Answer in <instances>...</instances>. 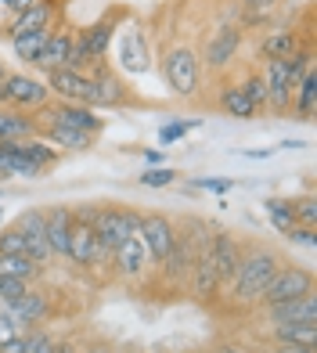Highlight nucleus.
Wrapping results in <instances>:
<instances>
[{"mask_svg":"<svg viewBox=\"0 0 317 353\" xmlns=\"http://www.w3.org/2000/svg\"><path fill=\"white\" fill-rule=\"evenodd\" d=\"M278 267H281V256H278L274 249L252 245L249 252H242L238 274H234V281H231L234 299H238V303H260L263 288L271 285V278H274Z\"/></svg>","mask_w":317,"mask_h":353,"instance_id":"1","label":"nucleus"},{"mask_svg":"<svg viewBox=\"0 0 317 353\" xmlns=\"http://www.w3.org/2000/svg\"><path fill=\"white\" fill-rule=\"evenodd\" d=\"M163 79L177 98H192L202 83V61L192 47H170L163 54Z\"/></svg>","mask_w":317,"mask_h":353,"instance_id":"2","label":"nucleus"},{"mask_svg":"<svg viewBox=\"0 0 317 353\" xmlns=\"http://www.w3.org/2000/svg\"><path fill=\"white\" fill-rule=\"evenodd\" d=\"M40 126H72V130H83V134L98 137L105 130V119L98 116V108H90V105L58 101V105L37 108V130H40Z\"/></svg>","mask_w":317,"mask_h":353,"instance_id":"3","label":"nucleus"},{"mask_svg":"<svg viewBox=\"0 0 317 353\" xmlns=\"http://www.w3.org/2000/svg\"><path fill=\"white\" fill-rule=\"evenodd\" d=\"M307 292H314V270L299 267V263H281V267L274 270L271 285L263 288V296H260V307H267V303L299 299V296H307Z\"/></svg>","mask_w":317,"mask_h":353,"instance_id":"4","label":"nucleus"},{"mask_svg":"<svg viewBox=\"0 0 317 353\" xmlns=\"http://www.w3.org/2000/svg\"><path fill=\"white\" fill-rule=\"evenodd\" d=\"M242 245H238V238L231 231H216L209 234V245H205V256H209V263L220 278V288H231L234 274H238V263H242Z\"/></svg>","mask_w":317,"mask_h":353,"instance_id":"5","label":"nucleus"},{"mask_svg":"<svg viewBox=\"0 0 317 353\" xmlns=\"http://www.w3.org/2000/svg\"><path fill=\"white\" fill-rule=\"evenodd\" d=\"M4 90H8V108H14V112H37V108L47 105V98H51V90H47L43 79L25 76V72H8Z\"/></svg>","mask_w":317,"mask_h":353,"instance_id":"6","label":"nucleus"},{"mask_svg":"<svg viewBox=\"0 0 317 353\" xmlns=\"http://www.w3.org/2000/svg\"><path fill=\"white\" fill-rule=\"evenodd\" d=\"M137 238L145 242L148 260H152V263H163L166 252L173 249V242H177V223H173L166 213H145Z\"/></svg>","mask_w":317,"mask_h":353,"instance_id":"7","label":"nucleus"},{"mask_svg":"<svg viewBox=\"0 0 317 353\" xmlns=\"http://www.w3.org/2000/svg\"><path fill=\"white\" fill-rule=\"evenodd\" d=\"M14 228L22 231V238H25V256H29L37 267H43V263L54 260L51 245H47V210H25V213H19Z\"/></svg>","mask_w":317,"mask_h":353,"instance_id":"8","label":"nucleus"},{"mask_svg":"<svg viewBox=\"0 0 317 353\" xmlns=\"http://www.w3.org/2000/svg\"><path fill=\"white\" fill-rule=\"evenodd\" d=\"M263 83H267V108L285 116L292 108V90H296V79L289 72V58H271L263 65Z\"/></svg>","mask_w":317,"mask_h":353,"instance_id":"9","label":"nucleus"},{"mask_svg":"<svg viewBox=\"0 0 317 353\" xmlns=\"http://www.w3.org/2000/svg\"><path fill=\"white\" fill-rule=\"evenodd\" d=\"M238 51H242V29H238V26H220L216 33L205 40L202 61H205V69L220 72V69H227V65H231Z\"/></svg>","mask_w":317,"mask_h":353,"instance_id":"10","label":"nucleus"},{"mask_svg":"<svg viewBox=\"0 0 317 353\" xmlns=\"http://www.w3.org/2000/svg\"><path fill=\"white\" fill-rule=\"evenodd\" d=\"M98 245L112 252L123 238H130V228H126V205H98L94 213V223H90Z\"/></svg>","mask_w":317,"mask_h":353,"instance_id":"11","label":"nucleus"},{"mask_svg":"<svg viewBox=\"0 0 317 353\" xmlns=\"http://www.w3.org/2000/svg\"><path fill=\"white\" fill-rule=\"evenodd\" d=\"M112 267H116V274H119V278H126V281H137V278H145V274H148V267H152L145 242H141L137 234L123 238V242L112 249Z\"/></svg>","mask_w":317,"mask_h":353,"instance_id":"12","label":"nucleus"},{"mask_svg":"<svg viewBox=\"0 0 317 353\" xmlns=\"http://www.w3.org/2000/svg\"><path fill=\"white\" fill-rule=\"evenodd\" d=\"M0 314L11 317L14 325H40V321H47V314H51V303H47V292H40V288H25V292L19 299L11 303H0Z\"/></svg>","mask_w":317,"mask_h":353,"instance_id":"13","label":"nucleus"},{"mask_svg":"<svg viewBox=\"0 0 317 353\" xmlns=\"http://www.w3.org/2000/svg\"><path fill=\"white\" fill-rule=\"evenodd\" d=\"M271 325H317V296L307 292L299 299H285V303H267L263 307Z\"/></svg>","mask_w":317,"mask_h":353,"instance_id":"14","label":"nucleus"},{"mask_svg":"<svg viewBox=\"0 0 317 353\" xmlns=\"http://www.w3.org/2000/svg\"><path fill=\"white\" fill-rule=\"evenodd\" d=\"M126 101V83L108 72L101 61H94V72H90V108H119Z\"/></svg>","mask_w":317,"mask_h":353,"instance_id":"15","label":"nucleus"},{"mask_svg":"<svg viewBox=\"0 0 317 353\" xmlns=\"http://www.w3.org/2000/svg\"><path fill=\"white\" fill-rule=\"evenodd\" d=\"M43 83H47V90H51V94H58L61 101H76V105H87L90 101V76L87 72L51 69Z\"/></svg>","mask_w":317,"mask_h":353,"instance_id":"16","label":"nucleus"},{"mask_svg":"<svg viewBox=\"0 0 317 353\" xmlns=\"http://www.w3.org/2000/svg\"><path fill=\"white\" fill-rule=\"evenodd\" d=\"M65 260H72L76 267H94V263L101 260V245H98V238H94L90 223H76V220H72Z\"/></svg>","mask_w":317,"mask_h":353,"instance_id":"17","label":"nucleus"},{"mask_svg":"<svg viewBox=\"0 0 317 353\" xmlns=\"http://www.w3.org/2000/svg\"><path fill=\"white\" fill-rule=\"evenodd\" d=\"M69 47H72V33H61V29H51L40 58L33 61V69L40 72H51V69H65L69 65Z\"/></svg>","mask_w":317,"mask_h":353,"instance_id":"18","label":"nucleus"},{"mask_svg":"<svg viewBox=\"0 0 317 353\" xmlns=\"http://www.w3.org/2000/svg\"><path fill=\"white\" fill-rule=\"evenodd\" d=\"M43 134V141L51 148H61V152H90L94 148V134H83V130H72V126H40L37 137Z\"/></svg>","mask_w":317,"mask_h":353,"instance_id":"19","label":"nucleus"},{"mask_svg":"<svg viewBox=\"0 0 317 353\" xmlns=\"http://www.w3.org/2000/svg\"><path fill=\"white\" fill-rule=\"evenodd\" d=\"M79 40H83V47H87V54L94 58V61H101L105 54H108V47H112V40H116V19L108 14V19H98L94 26H87L83 33H76Z\"/></svg>","mask_w":317,"mask_h":353,"instance_id":"20","label":"nucleus"},{"mask_svg":"<svg viewBox=\"0 0 317 353\" xmlns=\"http://www.w3.org/2000/svg\"><path fill=\"white\" fill-rule=\"evenodd\" d=\"M51 22H54V0H40L29 11L14 14V22L8 26V40L19 33H33V29H51Z\"/></svg>","mask_w":317,"mask_h":353,"instance_id":"21","label":"nucleus"},{"mask_svg":"<svg viewBox=\"0 0 317 353\" xmlns=\"http://www.w3.org/2000/svg\"><path fill=\"white\" fill-rule=\"evenodd\" d=\"M69 231H72V210H69V205H54V210H47V245H51L54 256H65Z\"/></svg>","mask_w":317,"mask_h":353,"instance_id":"22","label":"nucleus"},{"mask_svg":"<svg viewBox=\"0 0 317 353\" xmlns=\"http://www.w3.org/2000/svg\"><path fill=\"white\" fill-rule=\"evenodd\" d=\"M119 61H123V69H130V72H145L152 65V61H148V40H145V33L130 29V33L119 37Z\"/></svg>","mask_w":317,"mask_h":353,"instance_id":"23","label":"nucleus"},{"mask_svg":"<svg viewBox=\"0 0 317 353\" xmlns=\"http://www.w3.org/2000/svg\"><path fill=\"white\" fill-rule=\"evenodd\" d=\"M289 112H296L303 123L314 119V112H317V69H307L303 79L296 83V90H292V108H289Z\"/></svg>","mask_w":317,"mask_h":353,"instance_id":"24","label":"nucleus"},{"mask_svg":"<svg viewBox=\"0 0 317 353\" xmlns=\"http://www.w3.org/2000/svg\"><path fill=\"white\" fill-rule=\"evenodd\" d=\"M187 278H192V292H195V299H213L216 292H224V288H220L216 270H213V263H209V256H205V252L192 263Z\"/></svg>","mask_w":317,"mask_h":353,"instance_id":"25","label":"nucleus"},{"mask_svg":"<svg viewBox=\"0 0 317 353\" xmlns=\"http://www.w3.org/2000/svg\"><path fill=\"white\" fill-rule=\"evenodd\" d=\"M25 137H37V119L4 105L0 108V141H25Z\"/></svg>","mask_w":317,"mask_h":353,"instance_id":"26","label":"nucleus"},{"mask_svg":"<svg viewBox=\"0 0 317 353\" xmlns=\"http://www.w3.org/2000/svg\"><path fill=\"white\" fill-rule=\"evenodd\" d=\"M296 51H303V43H299V37L292 33V29H274V33H267L260 40V54L271 61V58H292Z\"/></svg>","mask_w":317,"mask_h":353,"instance_id":"27","label":"nucleus"},{"mask_svg":"<svg viewBox=\"0 0 317 353\" xmlns=\"http://www.w3.org/2000/svg\"><path fill=\"white\" fill-rule=\"evenodd\" d=\"M274 346H307L317 350V325H271Z\"/></svg>","mask_w":317,"mask_h":353,"instance_id":"28","label":"nucleus"},{"mask_svg":"<svg viewBox=\"0 0 317 353\" xmlns=\"http://www.w3.org/2000/svg\"><path fill=\"white\" fill-rule=\"evenodd\" d=\"M216 105H220V112H224V116H234V119H252V116H256V105L245 98L238 83H224Z\"/></svg>","mask_w":317,"mask_h":353,"instance_id":"29","label":"nucleus"},{"mask_svg":"<svg viewBox=\"0 0 317 353\" xmlns=\"http://www.w3.org/2000/svg\"><path fill=\"white\" fill-rule=\"evenodd\" d=\"M47 37H51V29H33V33L11 37V51H14V58L25 61V65H33V61L40 58V51H43Z\"/></svg>","mask_w":317,"mask_h":353,"instance_id":"30","label":"nucleus"},{"mask_svg":"<svg viewBox=\"0 0 317 353\" xmlns=\"http://www.w3.org/2000/svg\"><path fill=\"white\" fill-rule=\"evenodd\" d=\"M14 148H19V155H25L29 163H37L40 170L54 166L58 163V148H51L43 137H25V141H14Z\"/></svg>","mask_w":317,"mask_h":353,"instance_id":"31","label":"nucleus"},{"mask_svg":"<svg viewBox=\"0 0 317 353\" xmlns=\"http://www.w3.org/2000/svg\"><path fill=\"white\" fill-rule=\"evenodd\" d=\"M263 210H267V216H271V223H274L281 234H289V231L296 228L292 199H263Z\"/></svg>","mask_w":317,"mask_h":353,"instance_id":"32","label":"nucleus"},{"mask_svg":"<svg viewBox=\"0 0 317 353\" xmlns=\"http://www.w3.org/2000/svg\"><path fill=\"white\" fill-rule=\"evenodd\" d=\"M238 87H242V94H245L252 105H256V112L267 108V83H263V72H260V69H249V76H245Z\"/></svg>","mask_w":317,"mask_h":353,"instance_id":"33","label":"nucleus"},{"mask_svg":"<svg viewBox=\"0 0 317 353\" xmlns=\"http://www.w3.org/2000/svg\"><path fill=\"white\" fill-rule=\"evenodd\" d=\"M58 339L47 328H29L25 332V353H54Z\"/></svg>","mask_w":317,"mask_h":353,"instance_id":"34","label":"nucleus"},{"mask_svg":"<svg viewBox=\"0 0 317 353\" xmlns=\"http://www.w3.org/2000/svg\"><path fill=\"white\" fill-rule=\"evenodd\" d=\"M0 256H25V238L14 228H0Z\"/></svg>","mask_w":317,"mask_h":353,"instance_id":"35","label":"nucleus"},{"mask_svg":"<svg viewBox=\"0 0 317 353\" xmlns=\"http://www.w3.org/2000/svg\"><path fill=\"white\" fill-rule=\"evenodd\" d=\"M292 213H296V223H299V228H317V202H314V195L292 199Z\"/></svg>","mask_w":317,"mask_h":353,"instance_id":"36","label":"nucleus"},{"mask_svg":"<svg viewBox=\"0 0 317 353\" xmlns=\"http://www.w3.org/2000/svg\"><path fill=\"white\" fill-rule=\"evenodd\" d=\"M145 188H166V184H173L177 181V170H170V166H148L145 173L137 176Z\"/></svg>","mask_w":317,"mask_h":353,"instance_id":"37","label":"nucleus"},{"mask_svg":"<svg viewBox=\"0 0 317 353\" xmlns=\"http://www.w3.org/2000/svg\"><path fill=\"white\" fill-rule=\"evenodd\" d=\"M278 4H281V0H242L238 8L245 11V19H249V22H260L263 14H267V11H274Z\"/></svg>","mask_w":317,"mask_h":353,"instance_id":"38","label":"nucleus"},{"mask_svg":"<svg viewBox=\"0 0 317 353\" xmlns=\"http://www.w3.org/2000/svg\"><path fill=\"white\" fill-rule=\"evenodd\" d=\"M195 126H198V119H187V123H166L163 130H158V141H163V144H173V141H181L187 130H195Z\"/></svg>","mask_w":317,"mask_h":353,"instance_id":"39","label":"nucleus"},{"mask_svg":"<svg viewBox=\"0 0 317 353\" xmlns=\"http://www.w3.org/2000/svg\"><path fill=\"white\" fill-rule=\"evenodd\" d=\"M289 238L296 245H303V249H314L317 245V228H299V223H296V228L289 231Z\"/></svg>","mask_w":317,"mask_h":353,"instance_id":"40","label":"nucleus"},{"mask_svg":"<svg viewBox=\"0 0 317 353\" xmlns=\"http://www.w3.org/2000/svg\"><path fill=\"white\" fill-rule=\"evenodd\" d=\"M69 210H72V220H76V223H94V213H98V205L79 202V205H69Z\"/></svg>","mask_w":317,"mask_h":353,"instance_id":"41","label":"nucleus"},{"mask_svg":"<svg viewBox=\"0 0 317 353\" xmlns=\"http://www.w3.org/2000/svg\"><path fill=\"white\" fill-rule=\"evenodd\" d=\"M11 335H19V325H14L11 317H4V314H0V346H4V343L11 339Z\"/></svg>","mask_w":317,"mask_h":353,"instance_id":"42","label":"nucleus"},{"mask_svg":"<svg viewBox=\"0 0 317 353\" xmlns=\"http://www.w3.org/2000/svg\"><path fill=\"white\" fill-rule=\"evenodd\" d=\"M195 188H205V191H231L234 181H205V176H202V181H195Z\"/></svg>","mask_w":317,"mask_h":353,"instance_id":"43","label":"nucleus"},{"mask_svg":"<svg viewBox=\"0 0 317 353\" xmlns=\"http://www.w3.org/2000/svg\"><path fill=\"white\" fill-rule=\"evenodd\" d=\"M0 353H25V335H11V339L0 346Z\"/></svg>","mask_w":317,"mask_h":353,"instance_id":"44","label":"nucleus"},{"mask_svg":"<svg viewBox=\"0 0 317 353\" xmlns=\"http://www.w3.org/2000/svg\"><path fill=\"white\" fill-rule=\"evenodd\" d=\"M33 4H40V0H4V8L8 11H14V14H22V11H29Z\"/></svg>","mask_w":317,"mask_h":353,"instance_id":"45","label":"nucleus"},{"mask_svg":"<svg viewBox=\"0 0 317 353\" xmlns=\"http://www.w3.org/2000/svg\"><path fill=\"white\" fill-rule=\"evenodd\" d=\"M271 353H317V350H307V346H274Z\"/></svg>","mask_w":317,"mask_h":353,"instance_id":"46","label":"nucleus"},{"mask_svg":"<svg viewBox=\"0 0 317 353\" xmlns=\"http://www.w3.org/2000/svg\"><path fill=\"white\" fill-rule=\"evenodd\" d=\"M145 159H148V166H158V163H163V152H148L145 148Z\"/></svg>","mask_w":317,"mask_h":353,"instance_id":"47","label":"nucleus"},{"mask_svg":"<svg viewBox=\"0 0 317 353\" xmlns=\"http://www.w3.org/2000/svg\"><path fill=\"white\" fill-rule=\"evenodd\" d=\"M267 155H271V148H263V152H260V148H256V152H245V159H267Z\"/></svg>","mask_w":317,"mask_h":353,"instance_id":"48","label":"nucleus"},{"mask_svg":"<svg viewBox=\"0 0 317 353\" xmlns=\"http://www.w3.org/2000/svg\"><path fill=\"white\" fill-rule=\"evenodd\" d=\"M216 353H249V350H242V346H216Z\"/></svg>","mask_w":317,"mask_h":353,"instance_id":"49","label":"nucleus"},{"mask_svg":"<svg viewBox=\"0 0 317 353\" xmlns=\"http://www.w3.org/2000/svg\"><path fill=\"white\" fill-rule=\"evenodd\" d=\"M54 353H79V350H76L72 343H58V350H54Z\"/></svg>","mask_w":317,"mask_h":353,"instance_id":"50","label":"nucleus"},{"mask_svg":"<svg viewBox=\"0 0 317 353\" xmlns=\"http://www.w3.org/2000/svg\"><path fill=\"white\" fill-rule=\"evenodd\" d=\"M8 105V90H4V83H0V108Z\"/></svg>","mask_w":317,"mask_h":353,"instance_id":"51","label":"nucleus"},{"mask_svg":"<svg viewBox=\"0 0 317 353\" xmlns=\"http://www.w3.org/2000/svg\"><path fill=\"white\" fill-rule=\"evenodd\" d=\"M8 72H11V69L4 65V61H0V83H4V79H8Z\"/></svg>","mask_w":317,"mask_h":353,"instance_id":"52","label":"nucleus"},{"mask_svg":"<svg viewBox=\"0 0 317 353\" xmlns=\"http://www.w3.org/2000/svg\"><path fill=\"white\" fill-rule=\"evenodd\" d=\"M0 181H11V176H8V170H4V159H0Z\"/></svg>","mask_w":317,"mask_h":353,"instance_id":"53","label":"nucleus"},{"mask_svg":"<svg viewBox=\"0 0 317 353\" xmlns=\"http://www.w3.org/2000/svg\"><path fill=\"white\" fill-rule=\"evenodd\" d=\"M0 228H4V210H0Z\"/></svg>","mask_w":317,"mask_h":353,"instance_id":"54","label":"nucleus"}]
</instances>
